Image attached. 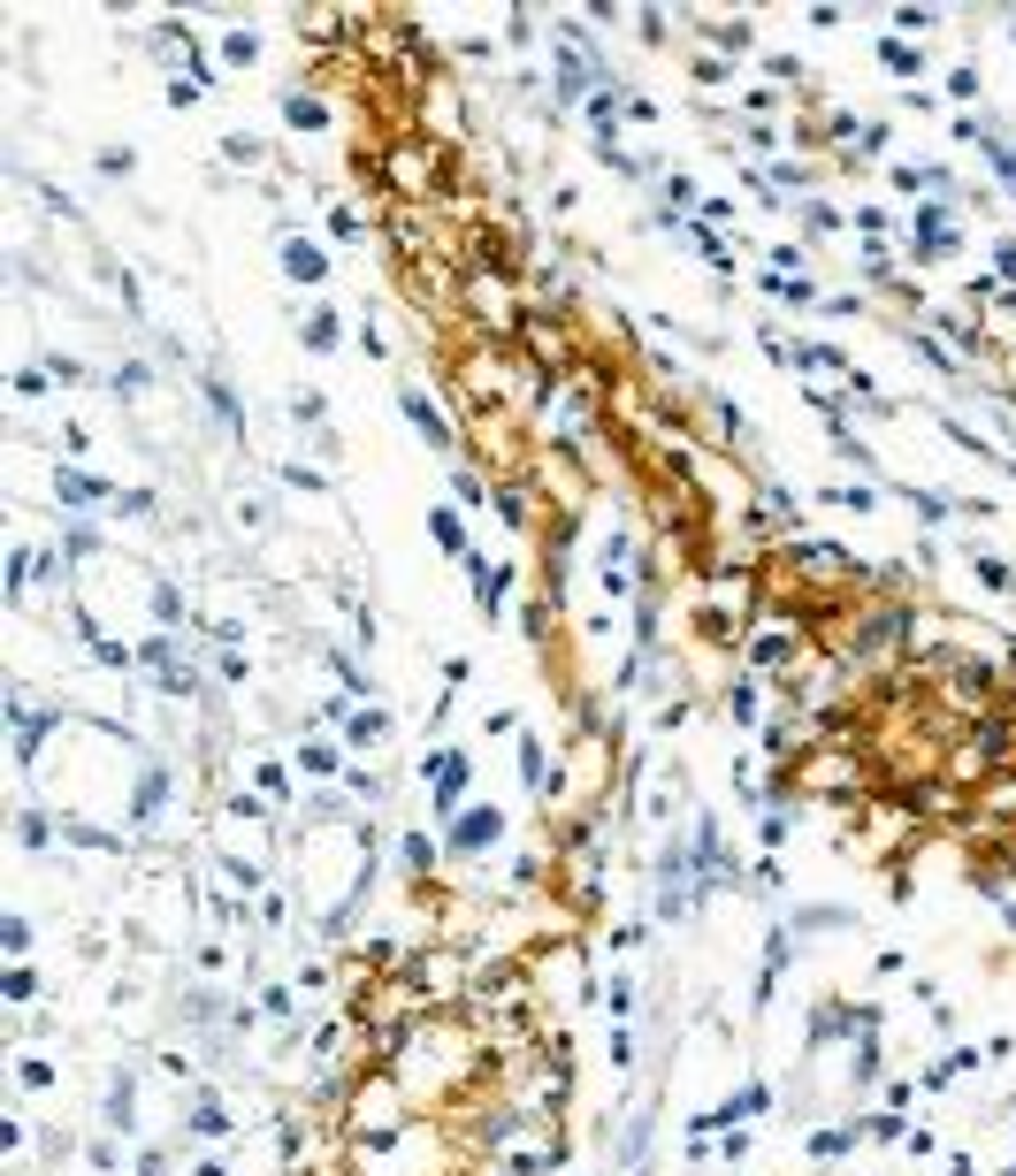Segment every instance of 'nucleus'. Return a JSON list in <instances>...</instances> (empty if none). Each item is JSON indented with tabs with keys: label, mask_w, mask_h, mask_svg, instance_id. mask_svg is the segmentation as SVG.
I'll list each match as a JSON object with an SVG mask.
<instances>
[{
	"label": "nucleus",
	"mask_w": 1016,
	"mask_h": 1176,
	"mask_svg": "<svg viewBox=\"0 0 1016 1176\" xmlns=\"http://www.w3.org/2000/svg\"><path fill=\"white\" fill-rule=\"evenodd\" d=\"M498 833H505V818H498V810H467V818L451 826V848H459V855H482Z\"/></svg>",
	"instance_id": "nucleus-1"
},
{
	"label": "nucleus",
	"mask_w": 1016,
	"mask_h": 1176,
	"mask_svg": "<svg viewBox=\"0 0 1016 1176\" xmlns=\"http://www.w3.org/2000/svg\"><path fill=\"white\" fill-rule=\"evenodd\" d=\"M474 604H482V612H498V604H505V565L474 558Z\"/></svg>",
	"instance_id": "nucleus-2"
},
{
	"label": "nucleus",
	"mask_w": 1016,
	"mask_h": 1176,
	"mask_svg": "<svg viewBox=\"0 0 1016 1176\" xmlns=\"http://www.w3.org/2000/svg\"><path fill=\"white\" fill-rule=\"evenodd\" d=\"M283 260H291V276H299V283H322V276H330V268H322V253H314V245H291V253H283Z\"/></svg>",
	"instance_id": "nucleus-3"
},
{
	"label": "nucleus",
	"mask_w": 1016,
	"mask_h": 1176,
	"mask_svg": "<svg viewBox=\"0 0 1016 1176\" xmlns=\"http://www.w3.org/2000/svg\"><path fill=\"white\" fill-rule=\"evenodd\" d=\"M191 1131H199V1139H222V1131H230V1116H222L214 1100H199V1108H191Z\"/></svg>",
	"instance_id": "nucleus-4"
},
{
	"label": "nucleus",
	"mask_w": 1016,
	"mask_h": 1176,
	"mask_svg": "<svg viewBox=\"0 0 1016 1176\" xmlns=\"http://www.w3.org/2000/svg\"><path fill=\"white\" fill-rule=\"evenodd\" d=\"M0 948H8V955H23V948H31V925H23V917H8V925H0Z\"/></svg>",
	"instance_id": "nucleus-5"
}]
</instances>
